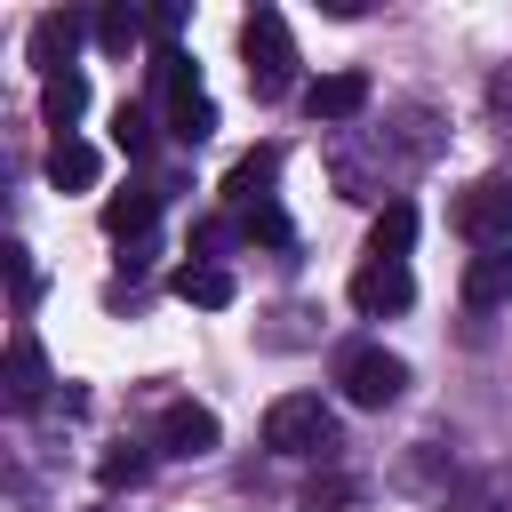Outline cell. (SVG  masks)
Listing matches in <instances>:
<instances>
[{
	"label": "cell",
	"instance_id": "5",
	"mask_svg": "<svg viewBox=\"0 0 512 512\" xmlns=\"http://www.w3.org/2000/svg\"><path fill=\"white\" fill-rule=\"evenodd\" d=\"M216 440H224V424H216V408H200V400H168L160 424H152V448H160V456H208Z\"/></svg>",
	"mask_w": 512,
	"mask_h": 512
},
{
	"label": "cell",
	"instance_id": "14",
	"mask_svg": "<svg viewBox=\"0 0 512 512\" xmlns=\"http://www.w3.org/2000/svg\"><path fill=\"white\" fill-rule=\"evenodd\" d=\"M176 296L200 304V312H224V304L240 296V280H232V264H200V256H192V264H176Z\"/></svg>",
	"mask_w": 512,
	"mask_h": 512
},
{
	"label": "cell",
	"instance_id": "20",
	"mask_svg": "<svg viewBox=\"0 0 512 512\" xmlns=\"http://www.w3.org/2000/svg\"><path fill=\"white\" fill-rule=\"evenodd\" d=\"M152 136H160V128H152V104H120V112H112V144H120L128 160H144Z\"/></svg>",
	"mask_w": 512,
	"mask_h": 512
},
{
	"label": "cell",
	"instance_id": "6",
	"mask_svg": "<svg viewBox=\"0 0 512 512\" xmlns=\"http://www.w3.org/2000/svg\"><path fill=\"white\" fill-rule=\"evenodd\" d=\"M408 296H416V280H408V264H392V256H368V264L352 272V312H360V320L408 312Z\"/></svg>",
	"mask_w": 512,
	"mask_h": 512
},
{
	"label": "cell",
	"instance_id": "9",
	"mask_svg": "<svg viewBox=\"0 0 512 512\" xmlns=\"http://www.w3.org/2000/svg\"><path fill=\"white\" fill-rule=\"evenodd\" d=\"M96 176H104V152L88 136H56L48 144V184L56 192H96Z\"/></svg>",
	"mask_w": 512,
	"mask_h": 512
},
{
	"label": "cell",
	"instance_id": "25",
	"mask_svg": "<svg viewBox=\"0 0 512 512\" xmlns=\"http://www.w3.org/2000/svg\"><path fill=\"white\" fill-rule=\"evenodd\" d=\"M152 32H160V48H176V32H184V0H160V8H152Z\"/></svg>",
	"mask_w": 512,
	"mask_h": 512
},
{
	"label": "cell",
	"instance_id": "24",
	"mask_svg": "<svg viewBox=\"0 0 512 512\" xmlns=\"http://www.w3.org/2000/svg\"><path fill=\"white\" fill-rule=\"evenodd\" d=\"M240 240V224H224V216H208L200 232H192V248H200V264H216V248H232Z\"/></svg>",
	"mask_w": 512,
	"mask_h": 512
},
{
	"label": "cell",
	"instance_id": "2",
	"mask_svg": "<svg viewBox=\"0 0 512 512\" xmlns=\"http://www.w3.org/2000/svg\"><path fill=\"white\" fill-rule=\"evenodd\" d=\"M264 448L272 456H328L336 448V408L320 392H280L264 408Z\"/></svg>",
	"mask_w": 512,
	"mask_h": 512
},
{
	"label": "cell",
	"instance_id": "23",
	"mask_svg": "<svg viewBox=\"0 0 512 512\" xmlns=\"http://www.w3.org/2000/svg\"><path fill=\"white\" fill-rule=\"evenodd\" d=\"M8 280H16V312H32V296H40V272H32V248H8Z\"/></svg>",
	"mask_w": 512,
	"mask_h": 512
},
{
	"label": "cell",
	"instance_id": "7",
	"mask_svg": "<svg viewBox=\"0 0 512 512\" xmlns=\"http://www.w3.org/2000/svg\"><path fill=\"white\" fill-rule=\"evenodd\" d=\"M80 40H96V16L48 8V16L32 24V64H40V80H48V72H72V48H80Z\"/></svg>",
	"mask_w": 512,
	"mask_h": 512
},
{
	"label": "cell",
	"instance_id": "12",
	"mask_svg": "<svg viewBox=\"0 0 512 512\" xmlns=\"http://www.w3.org/2000/svg\"><path fill=\"white\" fill-rule=\"evenodd\" d=\"M88 112V72L72 64V72H48L40 80V120L56 128V136H72V120Z\"/></svg>",
	"mask_w": 512,
	"mask_h": 512
},
{
	"label": "cell",
	"instance_id": "11",
	"mask_svg": "<svg viewBox=\"0 0 512 512\" xmlns=\"http://www.w3.org/2000/svg\"><path fill=\"white\" fill-rule=\"evenodd\" d=\"M40 392H48L40 336H32V328H16V336H8V408H40Z\"/></svg>",
	"mask_w": 512,
	"mask_h": 512
},
{
	"label": "cell",
	"instance_id": "18",
	"mask_svg": "<svg viewBox=\"0 0 512 512\" xmlns=\"http://www.w3.org/2000/svg\"><path fill=\"white\" fill-rule=\"evenodd\" d=\"M152 88H160L168 104H192V96H208V88H200V64H192L184 48H152Z\"/></svg>",
	"mask_w": 512,
	"mask_h": 512
},
{
	"label": "cell",
	"instance_id": "26",
	"mask_svg": "<svg viewBox=\"0 0 512 512\" xmlns=\"http://www.w3.org/2000/svg\"><path fill=\"white\" fill-rule=\"evenodd\" d=\"M152 256H160V240H152V232H144V240H128V248H120V272H144V264H152Z\"/></svg>",
	"mask_w": 512,
	"mask_h": 512
},
{
	"label": "cell",
	"instance_id": "13",
	"mask_svg": "<svg viewBox=\"0 0 512 512\" xmlns=\"http://www.w3.org/2000/svg\"><path fill=\"white\" fill-rule=\"evenodd\" d=\"M152 216H160V192H152V184H128V192H112V200H104V232H112L120 248H128V240H144V232H152Z\"/></svg>",
	"mask_w": 512,
	"mask_h": 512
},
{
	"label": "cell",
	"instance_id": "10",
	"mask_svg": "<svg viewBox=\"0 0 512 512\" xmlns=\"http://www.w3.org/2000/svg\"><path fill=\"white\" fill-rule=\"evenodd\" d=\"M272 176H280V144H256V152L232 160L224 200H232V208H264V200H272Z\"/></svg>",
	"mask_w": 512,
	"mask_h": 512
},
{
	"label": "cell",
	"instance_id": "16",
	"mask_svg": "<svg viewBox=\"0 0 512 512\" xmlns=\"http://www.w3.org/2000/svg\"><path fill=\"white\" fill-rule=\"evenodd\" d=\"M408 248H416V208H408V200H384V208H376V224H368V256L408 264Z\"/></svg>",
	"mask_w": 512,
	"mask_h": 512
},
{
	"label": "cell",
	"instance_id": "8",
	"mask_svg": "<svg viewBox=\"0 0 512 512\" xmlns=\"http://www.w3.org/2000/svg\"><path fill=\"white\" fill-rule=\"evenodd\" d=\"M304 112L312 120H360L368 112V72H320L304 88Z\"/></svg>",
	"mask_w": 512,
	"mask_h": 512
},
{
	"label": "cell",
	"instance_id": "4",
	"mask_svg": "<svg viewBox=\"0 0 512 512\" xmlns=\"http://www.w3.org/2000/svg\"><path fill=\"white\" fill-rule=\"evenodd\" d=\"M448 216H456V232H464L472 248H512V176H480V184H464Z\"/></svg>",
	"mask_w": 512,
	"mask_h": 512
},
{
	"label": "cell",
	"instance_id": "1",
	"mask_svg": "<svg viewBox=\"0 0 512 512\" xmlns=\"http://www.w3.org/2000/svg\"><path fill=\"white\" fill-rule=\"evenodd\" d=\"M240 64H248L256 104H272V96L296 88V40H288V16L280 8H248L240 16Z\"/></svg>",
	"mask_w": 512,
	"mask_h": 512
},
{
	"label": "cell",
	"instance_id": "22",
	"mask_svg": "<svg viewBox=\"0 0 512 512\" xmlns=\"http://www.w3.org/2000/svg\"><path fill=\"white\" fill-rule=\"evenodd\" d=\"M240 232H248V240H264V248H288V216H280L272 200H264V208H248V216H240Z\"/></svg>",
	"mask_w": 512,
	"mask_h": 512
},
{
	"label": "cell",
	"instance_id": "17",
	"mask_svg": "<svg viewBox=\"0 0 512 512\" xmlns=\"http://www.w3.org/2000/svg\"><path fill=\"white\" fill-rule=\"evenodd\" d=\"M144 32H152L144 8H96V48H104V56H136Z\"/></svg>",
	"mask_w": 512,
	"mask_h": 512
},
{
	"label": "cell",
	"instance_id": "3",
	"mask_svg": "<svg viewBox=\"0 0 512 512\" xmlns=\"http://www.w3.org/2000/svg\"><path fill=\"white\" fill-rule=\"evenodd\" d=\"M336 384H344L352 408H392V400L408 392V360L384 352V344H352V352L336 360Z\"/></svg>",
	"mask_w": 512,
	"mask_h": 512
},
{
	"label": "cell",
	"instance_id": "21",
	"mask_svg": "<svg viewBox=\"0 0 512 512\" xmlns=\"http://www.w3.org/2000/svg\"><path fill=\"white\" fill-rule=\"evenodd\" d=\"M168 136H176V144H208V136H216V104H208V96L168 104Z\"/></svg>",
	"mask_w": 512,
	"mask_h": 512
},
{
	"label": "cell",
	"instance_id": "15",
	"mask_svg": "<svg viewBox=\"0 0 512 512\" xmlns=\"http://www.w3.org/2000/svg\"><path fill=\"white\" fill-rule=\"evenodd\" d=\"M464 304H512V248H480L464 264Z\"/></svg>",
	"mask_w": 512,
	"mask_h": 512
},
{
	"label": "cell",
	"instance_id": "19",
	"mask_svg": "<svg viewBox=\"0 0 512 512\" xmlns=\"http://www.w3.org/2000/svg\"><path fill=\"white\" fill-rule=\"evenodd\" d=\"M144 472H152V448H136V440H120V448H104L96 456V480L120 496V488H144Z\"/></svg>",
	"mask_w": 512,
	"mask_h": 512
}]
</instances>
